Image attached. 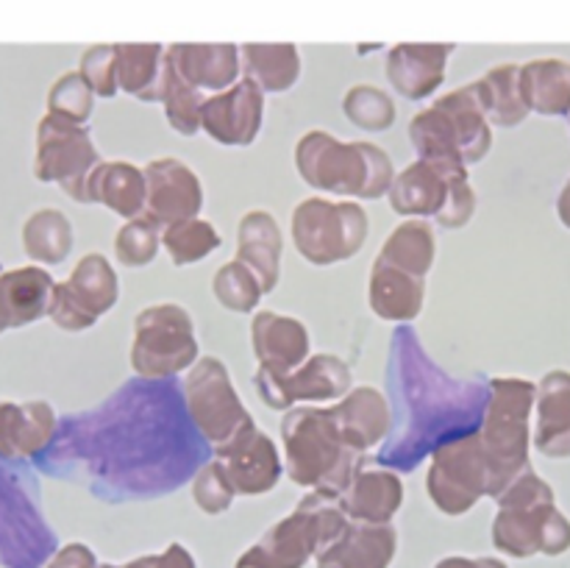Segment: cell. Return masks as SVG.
<instances>
[{"label":"cell","mask_w":570,"mask_h":568,"mask_svg":"<svg viewBox=\"0 0 570 568\" xmlns=\"http://www.w3.org/2000/svg\"><path fill=\"white\" fill-rule=\"evenodd\" d=\"M399 551L393 523L351 521L328 549L315 557L317 568H390Z\"/></svg>","instance_id":"obj_24"},{"label":"cell","mask_w":570,"mask_h":568,"mask_svg":"<svg viewBox=\"0 0 570 568\" xmlns=\"http://www.w3.org/2000/svg\"><path fill=\"white\" fill-rule=\"evenodd\" d=\"M282 254H284V234L273 212L250 209L239 217L237 223V254L243 265H248L262 282V290L273 293L282 278Z\"/></svg>","instance_id":"obj_25"},{"label":"cell","mask_w":570,"mask_h":568,"mask_svg":"<svg viewBox=\"0 0 570 568\" xmlns=\"http://www.w3.org/2000/svg\"><path fill=\"white\" fill-rule=\"evenodd\" d=\"M404 479L395 471L371 468L360 471L343 493V507L351 521L390 523L404 507Z\"/></svg>","instance_id":"obj_29"},{"label":"cell","mask_w":570,"mask_h":568,"mask_svg":"<svg viewBox=\"0 0 570 568\" xmlns=\"http://www.w3.org/2000/svg\"><path fill=\"white\" fill-rule=\"evenodd\" d=\"M295 170L306 187L345 200L387 198L399 176L382 145L345 143L323 128H312L295 143Z\"/></svg>","instance_id":"obj_1"},{"label":"cell","mask_w":570,"mask_h":568,"mask_svg":"<svg viewBox=\"0 0 570 568\" xmlns=\"http://www.w3.org/2000/svg\"><path fill=\"white\" fill-rule=\"evenodd\" d=\"M367 304L373 315L387 323L417 321L426 304V278H417L376 259L367 278Z\"/></svg>","instance_id":"obj_27"},{"label":"cell","mask_w":570,"mask_h":568,"mask_svg":"<svg viewBox=\"0 0 570 568\" xmlns=\"http://www.w3.org/2000/svg\"><path fill=\"white\" fill-rule=\"evenodd\" d=\"M429 499L443 516H465L493 490L488 454L476 432L445 440L434 449L426 471Z\"/></svg>","instance_id":"obj_10"},{"label":"cell","mask_w":570,"mask_h":568,"mask_svg":"<svg viewBox=\"0 0 570 568\" xmlns=\"http://www.w3.org/2000/svg\"><path fill=\"white\" fill-rule=\"evenodd\" d=\"M468 87H471L473 98L479 100V106H482V111L493 126L515 128L532 115L527 104H523L521 65L518 61H504V65L490 67L482 78H476Z\"/></svg>","instance_id":"obj_30"},{"label":"cell","mask_w":570,"mask_h":568,"mask_svg":"<svg viewBox=\"0 0 570 568\" xmlns=\"http://www.w3.org/2000/svg\"><path fill=\"white\" fill-rule=\"evenodd\" d=\"M343 111L356 128L373 134L390 131L395 117H399V109H395V100L390 98V92H384L382 87H373V84H354L345 92Z\"/></svg>","instance_id":"obj_38"},{"label":"cell","mask_w":570,"mask_h":568,"mask_svg":"<svg viewBox=\"0 0 570 568\" xmlns=\"http://www.w3.org/2000/svg\"><path fill=\"white\" fill-rule=\"evenodd\" d=\"M215 460L223 462L237 496H265L278 484L284 473L282 451L271 434L262 432L256 421L239 429L226 443L215 445Z\"/></svg>","instance_id":"obj_15"},{"label":"cell","mask_w":570,"mask_h":568,"mask_svg":"<svg viewBox=\"0 0 570 568\" xmlns=\"http://www.w3.org/2000/svg\"><path fill=\"white\" fill-rule=\"evenodd\" d=\"M410 143L417 159L471 167L493 148V123L471 87H460L412 115Z\"/></svg>","instance_id":"obj_4"},{"label":"cell","mask_w":570,"mask_h":568,"mask_svg":"<svg viewBox=\"0 0 570 568\" xmlns=\"http://www.w3.org/2000/svg\"><path fill=\"white\" fill-rule=\"evenodd\" d=\"M195 321L181 304L161 301L134 317L131 368L145 379H165L189 371L198 356Z\"/></svg>","instance_id":"obj_8"},{"label":"cell","mask_w":570,"mask_h":568,"mask_svg":"<svg viewBox=\"0 0 570 568\" xmlns=\"http://www.w3.org/2000/svg\"><path fill=\"white\" fill-rule=\"evenodd\" d=\"M234 568H273V562L267 560V555L262 551V546L254 543V546H248V549H245L237 560H234Z\"/></svg>","instance_id":"obj_48"},{"label":"cell","mask_w":570,"mask_h":568,"mask_svg":"<svg viewBox=\"0 0 570 568\" xmlns=\"http://www.w3.org/2000/svg\"><path fill=\"white\" fill-rule=\"evenodd\" d=\"M165 61L200 95L232 89L243 76V56L234 42H176L167 45Z\"/></svg>","instance_id":"obj_18"},{"label":"cell","mask_w":570,"mask_h":568,"mask_svg":"<svg viewBox=\"0 0 570 568\" xmlns=\"http://www.w3.org/2000/svg\"><path fill=\"white\" fill-rule=\"evenodd\" d=\"M0 273H3V271H0Z\"/></svg>","instance_id":"obj_52"},{"label":"cell","mask_w":570,"mask_h":568,"mask_svg":"<svg viewBox=\"0 0 570 568\" xmlns=\"http://www.w3.org/2000/svg\"><path fill=\"white\" fill-rule=\"evenodd\" d=\"M142 167L145 178H148L145 217H150L159 228L200 217V212H204V182L187 161L176 159V156H159Z\"/></svg>","instance_id":"obj_17"},{"label":"cell","mask_w":570,"mask_h":568,"mask_svg":"<svg viewBox=\"0 0 570 568\" xmlns=\"http://www.w3.org/2000/svg\"><path fill=\"white\" fill-rule=\"evenodd\" d=\"M434 256H438V234H434L432 223L404 221L390 232L376 259L417 278H426L434 267Z\"/></svg>","instance_id":"obj_35"},{"label":"cell","mask_w":570,"mask_h":568,"mask_svg":"<svg viewBox=\"0 0 570 568\" xmlns=\"http://www.w3.org/2000/svg\"><path fill=\"white\" fill-rule=\"evenodd\" d=\"M120 301V278L104 254L81 256L65 282H56L48 317L61 332H87Z\"/></svg>","instance_id":"obj_12"},{"label":"cell","mask_w":570,"mask_h":568,"mask_svg":"<svg viewBox=\"0 0 570 568\" xmlns=\"http://www.w3.org/2000/svg\"><path fill=\"white\" fill-rule=\"evenodd\" d=\"M56 410L42 399H0V454L28 460L50 445L56 434Z\"/></svg>","instance_id":"obj_23"},{"label":"cell","mask_w":570,"mask_h":568,"mask_svg":"<svg viewBox=\"0 0 570 568\" xmlns=\"http://www.w3.org/2000/svg\"><path fill=\"white\" fill-rule=\"evenodd\" d=\"M534 399H538V384L527 382V379H490L488 412H484L482 429H479L490 473H493L490 499H495L523 471L532 468V462H529V445H532L529 421H532Z\"/></svg>","instance_id":"obj_5"},{"label":"cell","mask_w":570,"mask_h":568,"mask_svg":"<svg viewBox=\"0 0 570 568\" xmlns=\"http://www.w3.org/2000/svg\"><path fill=\"white\" fill-rule=\"evenodd\" d=\"M254 388L262 404L271 410L287 412L293 407L321 404V401H340L351 393L348 362L334 354H312L309 360L293 373L256 371Z\"/></svg>","instance_id":"obj_13"},{"label":"cell","mask_w":570,"mask_h":568,"mask_svg":"<svg viewBox=\"0 0 570 568\" xmlns=\"http://www.w3.org/2000/svg\"><path fill=\"white\" fill-rule=\"evenodd\" d=\"M468 178H471V167L415 159L404 170H399L387 200L395 215L406 221H429V217L438 221L449 206L454 184L468 182Z\"/></svg>","instance_id":"obj_14"},{"label":"cell","mask_w":570,"mask_h":568,"mask_svg":"<svg viewBox=\"0 0 570 568\" xmlns=\"http://www.w3.org/2000/svg\"><path fill=\"white\" fill-rule=\"evenodd\" d=\"M521 92L523 104L534 115H570V61L532 59L521 65Z\"/></svg>","instance_id":"obj_33"},{"label":"cell","mask_w":570,"mask_h":568,"mask_svg":"<svg viewBox=\"0 0 570 568\" xmlns=\"http://www.w3.org/2000/svg\"><path fill=\"white\" fill-rule=\"evenodd\" d=\"M265 123V92L248 78H239L226 92L209 95L200 109V131L226 148H248Z\"/></svg>","instance_id":"obj_16"},{"label":"cell","mask_w":570,"mask_h":568,"mask_svg":"<svg viewBox=\"0 0 570 568\" xmlns=\"http://www.w3.org/2000/svg\"><path fill=\"white\" fill-rule=\"evenodd\" d=\"M106 206L122 221L145 215L148 206V178L145 167L128 159H104L87 182V206Z\"/></svg>","instance_id":"obj_26"},{"label":"cell","mask_w":570,"mask_h":568,"mask_svg":"<svg viewBox=\"0 0 570 568\" xmlns=\"http://www.w3.org/2000/svg\"><path fill=\"white\" fill-rule=\"evenodd\" d=\"M351 523L343 496L309 490L289 516L273 523L256 543L273 568H306L312 557L334 543Z\"/></svg>","instance_id":"obj_7"},{"label":"cell","mask_w":570,"mask_h":568,"mask_svg":"<svg viewBox=\"0 0 570 568\" xmlns=\"http://www.w3.org/2000/svg\"><path fill=\"white\" fill-rule=\"evenodd\" d=\"M371 221L360 200L309 195L289 217V237L295 251L309 265L328 267L348 262L365 248Z\"/></svg>","instance_id":"obj_6"},{"label":"cell","mask_w":570,"mask_h":568,"mask_svg":"<svg viewBox=\"0 0 570 568\" xmlns=\"http://www.w3.org/2000/svg\"><path fill=\"white\" fill-rule=\"evenodd\" d=\"M328 415H332L334 427L340 429L345 443L360 451V454L376 449L390 434V427H393L387 399H384L382 390L371 388V384L351 390L345 399L328 407Z\"/></svg>","instance_id":"obj_22"},{"label":"cell","mask_w":570,"mask_h":568,"mask_svg":"<svg viewBox=\"0 0 570 568\" xmlns=\"http://www.w3.org/2000/svg\"><path fill=\"white\" fill-rule=\"evenodd\" d=\"M220 232L204 217H193V221H181L161 228V248L167 251L176 267H187L206 259V256L220 248Z\"/></svg>","instance_id":"obj_36"},{"label":"cell","mask_w":570,"mask_h":568,"mask_svg":"<svg viewBox=\"0 0 570 568\" xmlns=\"http://www.w3.org/2000/svg\"><path fill=\"white\" fill-rule=\"evenodd\" d=\"M20 243L31 265L53 267L72 254L76 232H72V223L65 212L56 209V206H42L26 217Z\"/></svg>","instance_id":"obj_34"},{"label":"cell","mask_w":570,"mask_h":568,"mask_svg":"<svg viewBox=\"0 0 570 568\" xmlns=\"http://www.w3.org/2000/svg\"><path fill=\"white\" fill-rule=\"evenodd\" d=\"M454 42H399L387 50L384 72L404 100H426L443 87Z\"/></svg>","instance_id":"obj_19"},{"label":"cell","mask_w":570,"mask_h":568,"mask_svg":"<svg viewBox=\"0 0 570 568\" xmlns=\"http://www.w3.org/2000/svg\"><path fill=\"white\" fill-rule=\"evenodd\" d=\"M212 293H215L217 304L226 306L228 312L245 315V312H254L259 306L265 290H262V282L248 265H243L239 259H232L215 271V276H212Z\"/></svg>","instance_id":"obj_39"},{"label":"cell","mask_w":570,"mask_h":568,"mask_svg":"<svg viewBox=\"0 0 570 568\" xmlns=\"http://www.w3.org/2000/svg\"><path fill=\"white\" fill-rule=\"evenodd\" d=\"M156 568H198L193 551L184 543H170L165 551L156 555Z\"/></svg>","instance_id":"obj_46"},{"label":"cell","mask_w":570,"mask_h":568,"mask_svg":"<svg viewBox=\"0 0 570 568\" xmlns=\"http://www.w3.org/2000/svg\"><path fill=\"white\" fill-rule=\"evenodd\" d=\"M45 568H100V562L87 543L72 540V543L61 546Z\"/></svg>","instance_id":"obj_45"},{"label":"cell","mask_w":570,"mask_h":568,"mask_svg":"<svg viewBox=\"0 0 570 568\" xmlns=\"http://www.w3.org/2000/svg\"><path fill=\"white\" fill-rule=\"evenodd\" d=\"M206 95L189 87L176 70L165 61V81H161V100L165 106L167 126L181 137H195L200 131V109H204Z\"/></svg>","instance_id":"obj_37"},{"label":"cell","mask_w":570,"mask_h":568,"mask_svg":"<svg viewBox=\"0 0 570 568\" xmlns=\"http://www.w3.org/2000/svg\"><path fill=\"white\" fill-rule=\"evenodd\" d=\"M100 161L89 126H76L53 115H42L37 123L31 165L37 182L56 184L67 198L87 204V182Z\"/></svg>","instance_id":"obj_9"},{"label":"cell","mask_w":570,"mask_h":568,"mask_svg":"<svg viewBox=\"0 0 570 568\" xmlns=\"http://www.w3.org/2000/svg\"><path fill=\"white\" fill-rule=\"evenodd\" d=\"M250 345L262 371L293 373L309 360V329L293 315L259 310L250 317Z\"/></svg>","instance_id":"obj_20"},{"label":"cell","mask_w":570,"mask_h":568,"mask_svg":"<svg viewBox=\"0 0 570 568\" xmlns=\"http://www.w3.org/2000/svg\"><path fill=\"white\" fill-rule=\"evenodd\" d=\"M161 248V228L150 217H134L120 226L115 237V256L122 267H145Z\"/></svg>","instance_id":"obj_41"},{"label":"cell","mask_w":570,"mask_h":568,"mask_svg":"<svg viewBox=\"0 0 570 568\" xmlns=\"http://www.w3.org/2000/svg\"><path fill=\"white\" fill-rule=\"evenodd\" d=\"M434 568H510L499 557H465V555H451L443 560L434 562Z\"/></svg>","instance_id":"obj_47"},{"label":"cell","mask_w":570,"mask_h":568,"mask_svg":"<svg viewBox=\"0 0 570 568\" xmlns=\"http://www.w3.org/2000/svg\"><path fill=\"white\" fill-rule=\"evenodd\" d=\"M95 111V92L78 70H67L50 84L45 98V115L61 117L76 126H87Z\"/></svg>","instance_id":"obj_40"},{"label":"cell","mask_w":570,"mask_h":568,"mask_svg":"<svg viewBox=\"0 0 570 568\" xmlns=\"http://www.w3.org/2000/svg\"><path fill=\"white\" fill-rule=\"evenodd\" d=\"M193 499L206 516H223L228 512V507L237 499V488L228 479V471L223 468L220 460L206 462L198 471V477L193 479Z\"/></svg>","instance_id":"obj_42"},{"label":"cell","mask_w":570,"mask_h":568,"mask_svg":"<svg viewBox=\"0 0 570 568\" xmlns=\"http://www.w3.org/2000/svg\"><path fill=\"white\" fill-rule=\"evenodd\" d=\"M53 290V276L42 265H20L0 273V334L48 317Z\"/></svg>","instance_id":"obj_21"},{"label":"cell","mask_w":570,"mask_h":568,"mask_svg":"<svg viewBox=\"0 0 570 568\" xmlns=\"http://www.w3.org/2000/svg\"><path fill=\"white\" fill-rule=\"evenodd\" d=\"M184 399H187V412L198 432L215 445L226 443L232 434L254 421L234 388L226 362L217 356H200L189 368L184 379Z\"/></svg>","instance_id":"obj_11"},{"label":"cell","mask_w":570,"mask_h":568,"mask_svg":"<svg viewBox=\"0 0 570 568\" xmlns=\"http://www.w3.org/2000/svg\"><path fill=\"white\" fill-rule=\"evenodd\" d=\"M239 56H243V78L254 81L265 95L289 92L298 84L304 67L295 42H245Z\"/></svg>","instance_id":"obj_31"},{"label":"cell","mask_w":570,"mask_h":568,"mask_svg":"<svg viewBox=\"0 0 570 568\" xmlns=\"http://www.w3.org/2000/svg\"><path fill=\"white\" fill-rule=\"evenodd\" d=\"M126 568H156V555L134 557V560L126 562Z\"/></svg>","instance_id":"obj_50"},{"label":"cell","mask_w":570,"mask_h":568,"mask_svg":"<svg viewBox=\"0 0 570 568\" xmlns=\"http://www.w3.org/2000/svg\"><path fill=\"white\" fill-rule=\"evenodd\" d=\"M78 72L89 84L95 98H115L120 92V84H117V42H98L83 50L81 59H78Z\"/></svg>","instance_id":"obj_43"},{"label":"cell","mask_w":570,"mask_h":568,"mask_svg":"<svg viewBox=\"0 0 570 568\" xmlns=\"http://www.w3.org/2000/svg\"><path fill=\"white\" fill-rule=\"evenodd\" d=\"M534 449L554 460L570 457V373L551 371L540 379L534 399Z\"/></svg>","instance_id":"obj_28"},{"label":"cell","mask_w":570,"mask_h":568,"mask_svg":"<svg viewBox=\"0 0 570 568\" xmlns=\"http://www.w3.org/2000/svg\"><path fill=\"white\" fill-rule=\"evenodd\" d=\"M165 53L159 42H117V84L120 92L159 104L161 81H165Z\"/></svg>","instance_id":"obj_32"},{"label":"cell","mask_w":570,"mask_h":568,"mask_svg":"<svg viewBox=\"0 0 570 568\" xmlns=\"http://www.w3.org/2000/svg\"><path fill=\"white\" fill-rule=\"evenodd\" d=\"M495 505L499 512L490 538L504 555L527 560L532 555L557 557L570 549V521L557 510L554 490L534 473V468L501 490Z\"/></svg>","instance_id":"obj_3"},{"label":"cell","mask_w":570,"mask_h":568,"mask_svg":"<svg viewBox=\"0 0 570 568\" xmlns=\"http://www.w3.org/2000/svg\"><path fill=\"white\" fill-rule=\"evenodd\" d=\"M100 568H126V566H115V562H104V566Z\"/></svg>","instance_id":"obj_51"},{"label":"cell","mask_w":570,"mask_h":568,"mask_svg":"<svg viewBox=\"0 0 570 568\" xmlns=\"http://www.w3.org/2000/svg\"><path fill=\"white\" fill-rule=\"evenodd\" d=\"M473 215H476V193H473L471 178H468V182L454 184L449 206H445L443 215L438 217V226L462 228L473 221Z\"/></svg>","instance_id":"obj_44"},{"label":"cell","mask_w":570,"mask_h":568,"mask_svg":"<svg viewBox=\"0 0 570 568\" xmlns=\"http://www.w3.org/2000/svg\"><path fill=\"white\" fill-rule=\"evenodd\" d=\"M557 215H560V221L570 228V182L562 187L560 198H557Z\"/></svg>","instance_id":"obj_49"},{"label":"cell","mask_w":570,"mask_h":568,"mask_svg":"<svg viewBox=\"0 0 570 568\" xmlns=\"http://www.w3.org/2000/svg\"><path fill=\"white\" fill-rule=\"evenodd\" d=\"M282 460L289 482L306 490L343 496L360 473L362 457L343 440L323 407H293L278 423Z\"/></svg>","instance_id":"obj_2"}]
</instances>
